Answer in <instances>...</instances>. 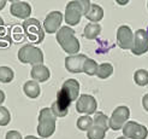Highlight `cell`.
I'll list each match as a JSON object with an SVG mask.
<instances>
[{"label": "cell", "instance_id": "7a4b0ae2", "mask_svg": "<svg viewBox=\"0 0 148 139\" xmlns=\"http://www.w3.org/2000/svg\"><path fill=\"white\" fill-rule=\"evenodd\" d=\"M90 5L92 1H89V0H71V1H69L66 5L64 15L66 26H77L81 22V18L83 16L86 17V15L90 9Z\"/></svg>", "mask_w": 148, "mask_h": 139}, {"label": "cell", "instance_id": "4fadbf2b", "mask_svg": "<svg viewBox=\"0 0 148 139\" xmlns=\"http://www.w3.org/2000/svg\"><path fill=\"white\" fill-rule=\"evenodd\" d=\"M87 56L83 53H77L73 56H68L65 58V68L68 71L73 74H79L83 73V64L87 59Z\"/></svg>", "mask_w": 148, "mask_h": 139}, {"label": "cell", "instance_id": "3957f363", "mask_svg": "<svg viewBox=\"0 0 148 139\" xmlns=\"http://www.w3.org/2000/svg\"><path fill=\"white\" fill-rule=\"evenodd\" d=\"M56 39L58 44L62 46V48L65 51L68 55L73 56L77 55L78 51L81 48L79 46V41L75 36V30L71 27H62L57 32Z\"/></svg>", "mask_w": 148, "mask_h": 139}, {"label": "cell", "instance_id": "8fae6325", "mask_svg": "<svg viewBox=\"0 0 148 139\" xmlns=\"http://www.w3.org/2000/svg\"><path fill=\"white\" fill-rule=\"evenodd\" d=\"M134 42V32L129 26H121L117 29V45L122 50H130Z\"/></svg>", "mask_w": 148, "mask_h": 139}, {"label": "cell", "instance_id": "ba28073f", "mask_svg": "<svg viewBox=\"0 0 148 139\" xmlns=\"http://www.w3.org/2000/svg\"><path fill=\"white\" fill-rule=\"evenodd\" d=\"M123 136L128 139H147L148 128L136 121H128L123 127Z\"/></svg>", "mask_w": 148, "mask_h": 139}, {"label": "cell", "instance_id": "277c9868", "mask_svg": "<svg viewBox=\"0 0 148 139\" xmlns=\"http://www.w3.org/2000/svg\"><path fill=\"white\" fill-rule=\"evenodd\" d=\"M39 126H38V133L40 138H49L56 132V123L57 118L51 110V108H43L39 113Z\"/></svg>", "mask_w": 148, "mask_h": 139}, {"label": "cell", "instance_id": "52a82bcc", "mask_svg": "<svg viewBox=\"0 0 148 139\" xmlns=\"http://www.w3.org/2000/svg\"><path fill=\"white\" fill-rule=\"evenodd\" d=\"M130 118V109L125 105L117 106L112 111V115L110 118V128L113 131L123 129L124 125L129 121Z\"/></svg>", "mask_w": 148, "mask_h": 139}, {"label": "cell", "instance_id": "9a60e30c", "mask_svg": "<svg viewBox=\"0 0 148 139\" xmlns=\"http://www.w3.org/2000/svg\"><path fill=\"white\" fill-rule=\"evenodd\" d=\"M30 76L36 82H45L51 77V71L46 65L38 64V65H34V67L32 68Z\"/></svg>", "mask_w": 148, "mask_h": 139}, {"label": "cell", "instance_id": "4316f807", "mask_svg": "<svg viewBox=\"0 0 148 139\" xmlns=\"http://www.w3.org/2000/svg\"><path fill=\"white\" fill-rule=\"evenodd\" d=\"M11 36L13 38V40L16 41V42H19V41H22L24 38V30H23V28H22V26L21 27H18V26H14L13 28H12V32H11Z\"/></svg>", "mask_w": 148, "mask_h": 139}, {"label": "cell", "instance_id": "603a6c76", "mask_svg": "<svg viewBox=\"0 0 148 139\" xmlns=\"http://www.w3.org/2000/svg\"><path fill=\"white\" fill-rule=\"evenodd\" d=\"M134 81L138 86H147L148 85V70L137 69L134 73Z\"/></svg>", "mask_w": 148, "mask_h": 139}, {"label": "cell", "instance_id": "ffe728a7", "mask_svg": "<svg viewBox=\"0 0 148 139\" xmlns=\"http://www.w3.org/2000/svg\"><path fill=\"white\" fill-rule=\"evenodd\" d=\"M113 74V65L111 63H101L99 64V68L97 71V76L101 80L108 79L111 75Z\"/></svg>", "mask_w": 148, "mask_h": 139}, {"label": "cell", "instance_id": "d6a6232c", "mask_svg": "<svg viewBox=\"0 0 148 139\" xmlns=\"http://www.w3.org/2000/svg\"><path fill=\"white\" fill-rule=\"evenodd\" d=\"M6 5V0H0V11H1Z\"/></svg>", "mask_w": 148, "mask_h": 139}, {"label": "cell", "instance_id": "7402d4cb", "mask_svg": "<svg viewBox=\"0 0 148 139\" xmlns=\"http://www.w3.org/2000/svg\"><path fill=\"white\" fill-rule=\"evenodd\" d=\"M14 77V71L7 67V65H1L0 67V82L3 84H10Z\"/></svg>", "mask_w": 148, "mask_h": 139}, {"label": "cell", "instance_id": "5bb4252c", "mask_svg": "<svg viewBox=\"0 0 148 139\" xmlns=\"http://www.w3.org/2000/svg\"><path fill=\"white\" fill-rule=\"evenodd\" d=\"M10 13L16 18L29 19L32 15V6L25 1H12L10 5Z\"/></svg>", "mask_w": 148, "mask_h": 139}, {"label": "cell", "instance_id": "d590c367", "mask_svg": "<svg viewBox=\"0 0 148 139\" xmlns=\"http://www.w3.org/2000/svg\"><path fill=\"white\" fill-rule=\"evenodd\" d=\"M3 26H4V21L1 17H0V27H3Z\"/></svg>", "mask_w": 148, "mask_h": 139}, {"label": "cell", "instance_id": "1f68e13d", "mask_svg": "<svg viewBox=\"0 0 148 139\" xmlns=\"http://www.w3.org/2000/svg\"><path fill=\"white\" fill-rule=\"evenodd\" d=\"M4 102H5V93H4V91L0 90V106H1Z\"/></svg>", "mask_w": 148, "mask_h": 139}, {"label": "cell", "instance_id": "f35d334b", "mask_svg": "<svg viewBox=\"0 0 148 139\" xmlns=\"http://www.w3.org/2000/svg\"><path fill=\"white\" fill-rule=\"evenodd\" d=\"M147 33H148V28H147Z\"/></svg>", "mask_w": 148, "mask_h": 139}, {"label": "cell", "instance_id": "83f0119b", "mask_svg": "<svg viewBox=\"0 0 148 139\" xmlns=\"http://www.w3.org/2000/svg\"><path fill=\"white\" fill-rule=\"evenodd\" d=\"M51 110L53 111V114L56 115V118H65V116L69 114V111H64V110H62V109L57 105L56 100L53 102V103H52V105H51Z\"/></svg>", "mask_w": 148, "mask_h": 139}, {"label": "cell", "instance_id": "ac0fdd59", "mask_svg": "<svg viewBox=\"0 0 148 139\" xmlns=\"http://www.w3.org/2000/svg\"><path fill=\"white\" fill-rule=\"evenodd\" d=\"M101 33V26L99 23H88L84 27L83 35L88 40H95Z\"/></svg>", "mask_w": 148, "mask_h": 139}, {"label": "cell", "instance_id": "4dcf8cb0", "mask_svg": "<svg viewBox=\"0 0 148 139\" xmlns=\"http://www.w3.org/2000/svg\"><path fill=\"white\" fill-rule=\"evenodd\" d=\"M142 106L146 111H148V93H146L142 97Z\"/></svg>", "mask_w": 148, "mask_h": 139}, {"label": "cell", "instance_id": "5b68a950", "mask_svg": "<svg viewBox=\"0 0 148 139\" xmlns=\"http://www.w3.org/2000/svg\"><path fill=\"white\" fill-rule=\"evenodd\" d=\"M18 59L19 62L24 63V64H32L33 67L38 64H42L43 63V52L41 51V48H39L38 46H33V45H25L22 46L18 51Z\"/></svg>", "mask_w": 148, "mask_h": 139}, {"label": "cell", "instance_id": "44dd1931", "mask_svg": "<svg viewBox=\"0 0 148 139\" xmlns=\"http://www.w3.org/2000/svg\"><path fill=\"white\" fill-rule=\"evenodd\" d=\"M76 126L79 131L88 132V131L94 126V121L89 115H83V116H81V118H78V120L76 122Z\"/></svg>", "mask_w": 148, "mask_h": 139}, {"label": "cell", "instance_id": "d4e9b609", "mask_svg": "<svg viewBox=\"0 0 148 139\" xmlns=\"http://www.w3.org/2000/svg\"><path fill=\"white\" fill-rule=\"evenodd\" d=\"M105 136H106V131L95 125L87 132L88 139H105Z\"/></svg>", "mask_w": 148, "mask_h": 139}, {"label": "cell", "instance_id": "d6986e66", "mask_svg": "<svg viewBox=\"0 0 148 139\" xmlns=\"http://www.w3.org/2000/svg\"><path fill=\"white\" fill-rule=\"evenodd\" d=\"M93 121H94L95 126H99V127L103 128L106 132L108 131V128H110V118H107V116L102 111H97L95 113Z\"/></svg>", "mask_w": 148, "mask_h": 139}, {"label": "cell", "instance_id": "f546056e", "mask_svg": "<svg viewBox=\"0 0 148 139\" xmlns=\"http://www.w3.org/2000/svg\"><path fill=\"white\" fill-rule=\"evenodd\" d=\"M11 44V40L10 39H0V48H6L9 47V45Z\"/></svg>", "mask_w": 148, "mask_h": 139}, {"label": "cell", "instance_id": "6da1fadb", "mask_svg": "<svg viewBox=\"0 0 148 139\" xmlns=\"http://www.w3.org/2000/svg\"><path fill=\"white\" fill-rule=\"evenodd\" d=\"M79 82L76 79H68L62 85V89L57 93L56 103L62 110L69 111L72 102H76L79 97Z\"/></svg>", "mask_w": 148, "mask_h": 139}, {"label": "cell", "instance_id": "9c48e42d", "mask_svg": "<svg viewBox=\"0 0 148 139\" xmlns=\"http://www.w3.org/2000/svg\"><path fill=\"white\" fill-rule=\"evenodd\" d=\"M135 56H142L148 52V33L145 29H137L134 33V42L130 48Z\"/></svg>", "mask_w": 148, "mask_h": 139}, {"label": "cell", "instance_id": "74e56055", "mask_svg": "<svg viewBox=\"0 0 148 139\" xmlns=\"http://www.w3.org/2000/svg\"><path fill=\"white\" fill-rule=\"evenodd\" d=\"M147 7H148V1H147Z\"/></svg>", "mask_w": 148, "mask_h": 139}, {"label": "cell", "instance_id": "f1b7e54d", "mask_svg": "<svg viewBox=\"0 0 148 139\" xmlns=\"http://www.w3.org/2000/svg\"><path fill=\"white\" fill-rule=\"evenodd\" d=\"M5 139H23V138H22V134L18 131H9L6 133Z\"/></svg>", "mask_w": 148, "mask_h": 139}, {"label": "cell", "instance_id": "7c38bea8", "mask_svg": "<svg viewBox=\"0 0 148 139\" xmlns=\"http://www.w3.org/2000/svg\"><path fill=\"white\" fill-rule=\"evenodd\" d=\"M63 13L60 11H52L49 12L45 21H43V29H45V32L48 33V34H54L57 33L59 29H60V24L63 22Z\"/></svg>", "mask_w": 148, "mask_h": 139}, {"label": "cell", "instance_id": "836d02e7", "mask_svg": "<svg viewBox=\"0 0 148 139\" xmlns=\"http://www.w3.org/2000/svg\"><path fill=\"white\" fill-rule=\"evenodd\" d=\"M24 139H42V138H38V137H35V136H27Z\"/></svg>", "mask_w": 148, "mask_h": 139}, {"label": "cell", "instance_id": "e575fe53", "mask_svg": "<svg viewBox=\"0 0 148 139\" xmlns=\"http://www.w3.org/2000/svg\"><path fill=\"white\" fill-rule=\"evenodd\" d=\"M117 4H121V5H125V4H128V0H125V1H119V0H118V1H117Z\"/></svg>", "mask_w": 148, "mask_h": 139}, {"label": "cell", "instance_id": "484cf974", "mask_svg": "<svg viewBox=\"0 0 148 139\" xmlns=\"http://www.w3.org/2000/svg\"><path fill=\"white\" fill-rule=\"evenodd\" d=\"M11 121V114L9 111V109L5 106H0V126H6L9 125Z\"/></svg>", "mask_w": 148, "mask_h": 139}, {"label": "cell", "instance_id": "8d00e7d4", "mask_svg": "<svg viewBox=\"0 0 148 139\" xmlns=\"http://www.w3.org/2000/svg\"><path fill=\"white\" fill-rule=\"evenodd\" d=\"M117 139H128V138H125V137H124V136H122V137H118V138H117Z\"/></svg>", "mask_w": 148, "mask_h": 139}, {"label": "cell", "instance_id": "30bf717a", "mask_svg": "<svg viewBox=\"0 0 148 139\" xmlns=\"http://www.w3.org/2000/svg\"><path fill=\"white\" fill-rule=\"evenodd\" d=\"M98 102L92 94H81L76 100V110L79 114L92 115L97 113Z\"/></svg>", "mask_w": 148, "mask_h": 139}, {"label": "cell", "instance_id": "cb8c5ba5", "mask_svg": "<svg viewBox=\"0 0 148 139\" xmlns=\"http://www.w3.org/2000/svg\"><path fill=\"white\" fill-rule=\"evenodd\" d=\"M98 68H99V64L97 62L92 59V58H87L83 64V73L89 76H94V75H97Z\"/></svg>", "mask_w": 148, "mask_h": 139}, {"label": "cell", "instance_id": "8992f818", "mask_svg": "<svg viewBox=\"0 0 148 139\" xmlns=\"http://www.w3.org/2000/svg\"><path fill=\"white\" fill-rule=\"evenodd\" d=\"M22 28H23L24 34L27 35L28 40L33 44H40L45 39L43 27H41L40 22L36 18L25 19L23 23H22Z\"/></svg>", "mask_w": 148, "mask_h": 139}, {"label": "cell", "instance_id": "e0dca14e", "mask_svg": "<svg viewBox=\"0 0 148 139\" xmlns=\"http://www.w3.org/2000/svg\"><path fill=\"white\" fill-rule=\"evenodd\" d=\"M86 18L90 21V23H99V22L103 18V10L102 7L98 4H93L90 5V9L86 15Z\"/></svg>", "mask_w": 148, "mask_h": 139}, {"label": "cell", "instance_id": "2e32d148", "mask_svg": "<svg viewBox=\"0 0 148 139\" xmlns=\"http://www.w3.org/2000/svg\"><path fill=\"white\" fill-rule=\"evenodd\" d=\"M23 91L25 93V96L32 98V99L38 98L41 93V89H40L39 82L34 81V80H29V81H27L23 85Z\"/></svg>", "mask_w": 148, "mask_h": 139}]
</instances>
